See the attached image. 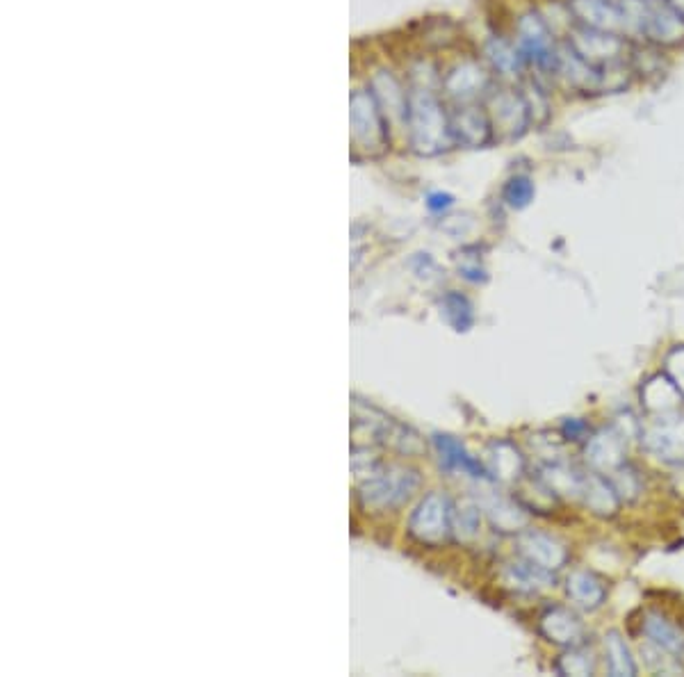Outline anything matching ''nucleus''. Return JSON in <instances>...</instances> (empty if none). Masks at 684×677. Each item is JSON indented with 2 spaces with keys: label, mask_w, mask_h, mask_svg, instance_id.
<instances>
[{
  "label": "nucleus",
  "mask_w": 684,
  "mask_h": 677,
  "mask_svg": "<svg viewBox=\"0 0 684 677\" xmlns=\"http://www.w3.org/2000/svg\"><path fill=\"white\" fill-rule=\"evenodd\" d=\"M418 486V472L393 466L386 470H372V477L358 488V497H361L363 507L390 511L402 507V504L418 491Z\"/></svg>",
  "instance_id": "nucleus-1"
},
{
  "label": "nucleus",
  "mask_w": 684,
  "mask_h": 677,
  "mask_svg": "<svg viewBox=\"0 0 684 677\" xmlns=\"http://www.w3.org/2000/svg\"><path fill=\"white\" fill-rule=\"evenodd\" d=\"M518 44L527 64L545 73H555L559 44L555 39V30L550 28V23L541 14L527 12L525 16H520Z\"/></svg>",
  "instance_id": "nucleus-2"
},
{
  "label": "nucleus",
  "mask_w": 684,
  "mask_h": 677,
  "mask_svg": "<svg viewBox=\"0 0 684 677\" xmlns=\"http://www.w3.org/2000/svg\"><path fill=\"white\" fill-rule=\"evenodd\" d=\"M573 51L591 64V67H607V64L625 60L627 55V39L616 32L593 30L573 23L568 28V42Z\"/></svg>",
  "instance_id": "nucleus-3"
},
{
  "label": "nucleus",
  "mask_w": 684,
  "mask_h": 677,
  "mask_svg": "<svg viewBox=\"0 0 684 677\" xmlns=\"http://www.w3.org/2000/svg\"><path fill=\"white\" fill-rule=\"evenodd\" d=\"M409 534L422 545H443L452 534V507L441 493H429L409 520Z\"/></svg>",
  "instance_id": "nucleus-4"
},
{
  "label": "nucleus",
  "mask_w": 684,
  "mask_h": 677,
  "mask_svg": "<svg viewBox=\"0 0 684 677\" xmlns=\"http://www.w3.org/2000/svg\"><path fill=\"white\" fill-rule=\"evenodd\" d=\"M452 128H447L445 114L434 99H420L413 108V144L422 153H438L450 144Z\"/></svg>",
  "instance_id": "nucleus-5"
},
{
  "label": "nucleus",
  "mask_w": 684,
  "mask_h": 677,
  "mask_svg": "<svg viewBox=\"0 0 684 677\" xmlns=\"http://www.w3.org/2000/svg\"><path fill=\"white\" fill-rule=\"evenodd\" d=\"M641 37L657 48L684 46V16L671 10L664 0H648Z\"/></svg>",
  "instance_id": "nucleus-6"
},
{
  "label": "nucleus",
  "mask_w": 684,
  "mask_h": 677,
  "mask_svg": "<svg viewBox=\"0 0 684 677\" xmlns=\"http://www.w3.org/2000/svg\"><path fill=\"white\" fill-rule=\"evenodd\" d=\"M641 443L655 459L684 466V418L669 413L662 415L643 431Z\"/></svg>",
  "instance_id": "nucleus-7"
},
{
  "label": "nucleus",
  "mask_w": 684,
  "mask_h": 677,
  "mask_svg": "<svg viewBox=\"0 0 684 677\" xmlns=\"http://www.w3.org/2000/svg\"><path fill=\"white\" fill-rule=\"evenodd\" d=\"M568 12L573 16V23L580 26L616 32V35H627L625 32V16L618 0H570Z\"/></svg>",
  "instance_id": "nucleus-8"
},
{
  "label": "nucleus",
  "mask_w": 684,
  "mask_h": 677,
  "mask_svg": "<svg viewBox=\"0 0 684 677\" xmlns=\"http://www.w3.org/2000/svg\"><path fill=\"white\" fill-rule=\"evenodd\" d=\"M552 76L559 78L561 83L573 89V92L598 94L600 71L596 67H591L586 60H582L568 44H559L555 73H552Z\"/></svg>",
  "instance_id": "nucleus-9"
},
{
  "label": "nucleus",
  "mask_w": 684,
  "mask_h": 677,
  "mask_svg": "<svg viewBox=\"0 0 684 677\" xmlns=\"http://www.w3.org/2000/svg\"><path fill=\"white\" fill-rule=\"evenodd\" d=\"M539 630L545 639L561 648H575L584 643V625L566 607H552L545 611L539 621Z\"/></svg>",
  "instance_id": "nucleus-10"
},
{
  "label": "nucleus",
  "mask_w": 684,
  "mask_h": 677,
  "mask_svg": "<svg viewBox=\"0 0 684 677\" xmlns=\"http://www.w3.org/2000/svg\"><path fill=\"white\" fill-rule=\"evenodd\" d=\"M586 461L591 463L593 470L602 475H612L614 470L623 466L625 461V438L616 429H602L600 434L589 438L586 445Z\"/></svg>",
  "instance_id": "nucleus-11"
},
{
  "label": "nucleus",
  "mask_w": 684,
  "mask_h": 677,
  "mask_svg": "<svg viewBox=\"0 0 684 677\" xmlns=\"http://www.w3.org/2000/svg\"><path fill=\"white\" fill-rule=\"evenodd\" d=\"M518 550L523 554V559L532 561V564L541 566L545 570H559L568 561V550L564 543H559L557 538L541 532H525L518 538Z\"/></svg>",
  "instance_id": "nucleus-12"
},
{
  "label": "nucleus",
  "mask_w": 684,
  "mask_h": 677,
  "mask_svg": "<svg viewBox=\"0 0 684 677\" xmlns=\"http://www.w3.org/2000/svg\"><path fill=\"white\" fill-rule=\"evenodd\" d=\"M580 500L600 518L616 516L621 507V497H618L612 481L602 475H584L582 477V493Z\"/></svg>",
  "instance_id": "nucleus-13"
},
{
  "label": "nucleus",
  "mask_w": 684,
  "mask_h": 677,
  "mask_svg": "<svg viewBox=\"0 0 684 677\" xmlns=\"http://www.w3.org/2000/svg\"><path fill=\"white\" fill-rule=\"evenodd\" d=\"M532 124L523 94L504 92L495 99V126L507 130L509 137H520Z\"/></svg>",
  "instance_id": "nucleus-14"
},
{
  "label": "nucleus",
  "mask_w": 684,
  "mask_h": 677,
  "mask_svg": "<svg viewBox=\"0 0 684 677\" xmlns=\"http://www.w3.org/2000/svg\"><path fill=\"white\" fill-rule=\"evenodd\" d=\"M566 591L568 598L573 600L577 607L589 611L598 609L607 598V589L605 584H602V579L589 573V570H575V573H570L566 579Z\"/></svg>",
  "instance_id": "nucleus-15"
},
{
  "label": "nucleus",
  "mask_w": 684,
  "mask_h": 677,
  "mask_svg": "<svg viewBox=\"0 0 684 677\" xmlns=\"http://www.w3.org/2000/svg\"><path fill=\"white\" fill-rule=\"evenodd\" d=\"M504 579L511 589H516L520 593H539L555 586V575L552 570H545L541 566L532 564V561H518V564H509L504 570Z\"/></svg>",
  "instance_id": "nucleus-16"
},
{
  "label": "nucleus",
  "mask_w": 684,
  "mask_h": 677,
  "mask_svg": "<svg viewBox=\"0 0 684 677\" xmlns=\"http://www.w3.org/2000/svg\"><path fill=\"white\" fill-rule=\"evenodd\" d=\"M641 625H643V634L648 636V641L653 643V646L669 652V655L678 659L684 657V632L678 625L666 621V618L659 614H646Z\"/></svg>",
  "instance_id": "nucleus-17"
},
{
  "label": "nucleus",
  "mask_w": 684,
  "mask_h": 677,
  "mask_svg": "<svg viewBox=\"0 0 684 677\" xmlns=\"http://www.w3.org/2000/svg\"><path fill=\"white\" fill-rule=\"evenodd\" d=\"M434 445L438 450V456H441V463L447 470H461V472H468L470 477L475 479H488V470H484L482 463L477 459H472V456L466 452V447H463L459 440L452 438V436H434Z\"/></svg>",
  "instance_id": "nucleus-18"
},
{
  "label": "nucleus",
  "mask_w": 684,
  "mask_h": 677,
  "mask_svg": "<svg viewBox=\"0 0 684 677\" xmlns=\"http://www.w3.org/2000/svg\"><path fill=\"white\" fill-rule=\"evenodd\" d=\"M641 399H643V404H646V409L648 411H653V413H671L678 409V404H682V393L678 388H675V383L666 377H653L650 379L646 386H643L641 390Z\"/></svg>",
  "instance_id": "nucleus-19"
},
{
  "label": "nucleus",
  "mask_w": 684,
  "mask_h": 677,
  "mask_svg": "<svg viewBox=\"0 0 684 677\" xmlns=\"http://www.w3.org/2000/svg\"><path fill=\"white\" fill-rule=\"evenodd\" d=\"M525 470V461L511 443H493L488 447V475L500 481H516Z\"/></svg>",
  "instance_id": "nucleus-20"
},
{
  "label": "nucleus",
  "mask_w": 684,
  "mask_h": 677,
  "mask_svg": "<svg viewBox=\"0 0 684 677\" xmlns=\"http://www.w3.org/2000/svg\"><path fill=\"white\" fill-rule=\"evenodd\" d=\"M582 477L584 475H580V472L573 468L564 466V463H548L539 475V479L550 488L552 495L577 497V500H580V493H582Z\"/></svg>",
  "instance_id": "nucleus-21"
},
{
  "label": "nucleus",
  "mask_w": 684,
  "mask_h": 677,
  "mask_svg": "<svg viewBox=\"0 0 684 677\" xmlns=\"http://www.w3.org/2000/svg\"><path fill=\"white\" fill-rule=\"evenodd\" d=\"M452 130L459 135V140L472 146H482L491 137V124L477 108H466L456 114V124Z\"/></svg>",
  "instance_id": "nucleus-22"
},
{
  "label": "nucleus",
  "mask_w": 684,
  "mask_h": 677,
  "mask_svg": "<svg viewBox=\"0 0 684 677\" xmlns=\"http://www.w3.org/2000/svg\"><path fill=\"white\" fill-rule=\"evenodd\" d=\"M605 650H607V664L609 673L614 677H634L637 675V664L630 655V648L625 646V639L618 632H609L605 636Z\"/></svg>",
  "instance_id": "nucleus-23"
},
{
  "label": "nucleus",
  "mask_w": 684,
  "mask_h": 677,
  "mask_svg": "<svg viewBox=\"0 0 684 677\" xmlns=\"http://www.w3.org/2000/svg\"><path fill=\"white\" fill-rule=\"evenodd\" d=\"M600 85H598V94H618V92H625L627 87L632 85V80L637 73H634L630 60H618L607 64V67H600Z\"/></svg>",
  "instance_id": "nucleus-24"
},
{
  "label": "nucleus",
  "mask_w": 684,
  "mask_h": 677,
  "mask_svg": "<svg viewBox=\"0 0 684 677\" xmlns=\"http://www.w3.org/2000/svg\"><path fill=\"white\" fill-rule=\"evenodd\" d=\"M493 525L502 532H520L527 525V511L509 500H498L488 507Z\"/></svg>",
  "instance_id": "nucleus-25"
},
{
  "label": "nucleus",
  "mask_w": 684,
  "mask_h": 677,
  "mask_svg": "<svg viewBox=\"0 0 684 677\" xmlns=\"http://www.w3.org/2000/svg\"><path fill=\"white\" fill-rule=\"evenodd\" d=\"M557 671L559 675H575V677H586L596 673V659H593L591 652L582 650V646L566 648L564 655L557 659Z\"/></svg>",
  "instance_id": "nucleus-26"
},
{
  "label": "nucleus",
  "mask_w": 684,
  "mask_h": 677,
  "mask_svg": "<svg viewBox=\"0 0 684 677\" xmlns=\"http://www.w3.org/2000/svg\"><path fill=\"white\" fill-rule=\"evenodd\" d=\"M479 522H482V513L472 502H461L459 507H452V532L461 541H472L477 536Z\"/></svg>",
  "instance_id": "nucleus-27"
},
{
  "label": "nucleus",
  "mask_w": 684,
  "mask_h": 677,
  "mask_svg": "<svg viewBox=\"0 0 684 677\" xmlns=\"http://www.w3.org/2000/svg\"><path fill=\"white\" fill-rule=\"evenodd\" d=\"M484 85H486V73L479 67H472V64L456 69L450 76V80H447V89H450L454 96H470L479 92Z\"/></svg>",
  "instance_id": "nucleus-28"
},
{
  "label": "nucleus",
  "mask_w": 684,
  "mask_h": 677,
  "mask_svg": "<svg viewBox=\"0 0 684 677\" xmlns=\"http://www.w3.org/2000/svg\"><path fill=\"white\" fill-rule=\"evenodd\" d=\"M443 306H445L447 320H450V324L454 326L456 331H468L470 329L475 317H472V306L466 297L459 295V292H450V295L445 297Z\"/></svg>",
  "instance_id": "nucleus-29"
},
{
  "label": "nucleus",
  "mask_w": 684,
  "mask_h": 677,
  "mask_svg": "<svg viewBox=\"0 0 684 677\" xmlns=\"http://www.w3.org/2000/svg\"><path fill=\"white\" fill-rule=\"evenodd\" d=\"M491 57H493L495 67H498L504 76H518V73L523 71V64H525L523 53L516 51V48L507 42L493 44Z\"/></svg>",
  "instance_id": "nucleus-30"
},
{
  "label": "nucleus",
  "mask_w": 684,
  "mask_h": 677,
  "mask_svg": "<svg viewBox=\"0 0 684 677\" xmlns=\"http://www.w3.org/2000/svg\"><path fill=\"white\" fill-rule=\"evenodd\" d=\"M504 201L509 203L511 208L523 210L529 203L534 201V183L529 176H513L511 181L504 185Z\"/></svg>",
  "instance_id": "nucleus-31"
},
{
  "label": "nucleus",
  "mask_w": 684,
  "mask_h": 677,
  "mask_svg": "<svg viewBox=\"0 0 684 677\" xmlns=\"http://www.w3.org/2000/svg\"><path fill=\"white\" fill-rule=\"evenodd\" d=\"M612 486L616 488V493H618V497H621V502L623 500H627V502L637 500L639 493H641V481H639L637 470H634L632 466H627V463H623L621 468L612 472Z\"/></svg>",
  "instance_id": "nucleus-32"
},
{
  "label": "nucleus",
  "mask_w": 684,
  "mask_h": 677,
  "mask_svg": "<svg viewBox=\"0 0 684 677\" xmlns=\"http://www.w3.org/2000/svg\"><path fill=\"white\" fill-rule=\"evenodd\" d=\"M525 103H527V110H529V117H532V124L534 126H543L545 121L550 119V101L545 92H541L536 85H529L525 89Z\"/></svg>",
  "instance_id": "nucleus-33"
},
{
  "label": "nucleus",
  "mask_w": 684,
  "mask_h": 677,
  "mask_svg": "<svg viewBox=\"0 0 684 677\" xmlns=\"http://www.w3.org/2000/svg\"><path fill=\"white\" fill-rule=\"evenodd\" d=\"M666 377L675 383V388H678L684 397V347H675L673 352L666 356Z\"/></svg>",
  "instance_id": "nucleus-34"
},
{
  "label": "nucleus",
  "mask_w": 684,
  "mask_h": 677,
  "mask_svg": "<svg viewBox=\"0 0 684 677\" xmlns=\"http://www.w3.org/2000/svg\"><path fill=\"white\" fill-rule=\"evenodd\" d=\"M564 436L568 440H582L586 436V424L582 420H566Z\"/></svg>",
  "instance_id": "nucleus-35"
},
{
  "label": "nucleus",
  "mask_w": 684,
  "mask_h": 677,
  "mask_svg": "<svg viewBox=\"0 0 684 677\" xmlns=\"http://www.w3.org/2000/svg\"><path fill=\"white\" fill-rule=\"evenodd\" d=\"M447 206H452L450 194H431L429 197V208L431 210H445Z\"/></svg>",
  "instance_id": "nucleus-36"
},
{
  "label": "nucleus",
  "mask_w": 684,
  "mask_h": 677,
  "mask_svg": "<svg viewBox=\"0 0 684 677\" xmlns=\"http://www.w3.org/2000/svg\"><path fill=\"white\" fill-rule=\"evenodd\" d=\"M664 3H666V5H669V7H671V10H675V12H678L680 16H684V0H664Z\"/></svg>",
  "instance_id": "nucleus-37"
}]
</instances>
